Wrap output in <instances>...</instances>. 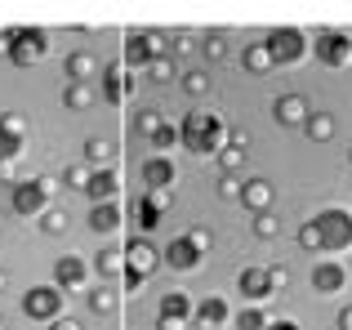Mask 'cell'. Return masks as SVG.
<instances>
[{
    "label": "cell",
    "mask_w": 352,
    "mask_h": 330,
    "mask_svg": "<svg viewBox=\"0 0 352 330\" xmlns=\"http://www.w3.org/2000/svg\"><path fill=\"white\" fill-rule=\"evenodd\" d=\"M228 322H232V308H228L223 295H206L192 313V330H223Z\"/></svg>",
    "instance_id": "obj_13"
},
{
    "label": "cell",
    "mask_w": 352,
    "mask_h": 330,
    "mask_svg": "<svg viewBox=\"0 0 352 330\" xmlns=\"http://www.w3.org/2000/svg\"><path fill=\"white\" fill-rule=\"evenodd\" d=\"M89 228L94 232H116L120 228V210H116V201H103V206H89Z\"/></svg>",
    "instance_id": "obj_26"
},
{
    "label": "cell",
    "mask_w": 352,
    "mask_h": 330,
    "mask_svg": "<svg viewBox=\"0 0 352 330\" xmlns=\"http://www.w3.org/2000/svg\"><path fill=\"white\" fill-rule=\"evenodd\" d=\"M63 183H67V188H76V192H85L89 170H85V165H67V170H63Z\"/></svg>",
    "instance_id": "obj_42"
},
{
    "label": "cell",
    "mask_w": 352,
    "mask_h": 330,
    "mask_svg": "<svg viewBox=\"0 0 352 330\" xmlns=\"http://www.w3.org/2000/svg\"><path fill=\"white\" fill-rule=\"evenodd\" d=\"M312 290H317V295H339V290H348V268L339 259H317V268H312Z\"/></svg>",
    "instance_id": "obj_15"
},
{
    "label": "cell",
    "mask_w": 352,
    "mask_h": 330,
    "mask_svg": "<svg viewBox=\"0 0 352 330\" xmlns=\"http://www.w3.org/2000/svg\"><path fill=\"white\" fill-rule=\"evenodd\" d=\"M85 304H89V313H94V317H112L116 308H120V295H116V290H107V286H98V290H89Z\"/></svg>",
    "instance_id": "obj_29"
},
{
    "label": "cell",
    "mask_w": 352,
    "mask_h": 330,
    "mask_svg": "<svg viewBox=\"0 0 352 330\" xmlns=\"http://www.w3.org/2000/svg\"><path fill=\"white\" fill-rule=\"evenodd\" d=\"M116 170H89V183H85V197L94 201V206H103V201H116Z\"/></svg>",
    "instance_id": "obj_21"
},
{
    "label": "cell",
    "mask_w": 352,
    "mask_h": 330,
    "mask_svg": "<svg viewBox=\"0 0 352 330\" xmlns=\"http://www.w3.org/2000/svg\"><path fill=\"white\" fill-rule=\"evenodd\" d=\"M245 157H250L245 148H236V143H228V148L219 152V170H223V174H236L241 165H245Z\"/></svg>",
    "instance_id": "obj_37"
},
{
    "label": "cell",
    "mask_w": 352,
    "mask_h": 330,
    "mask_svg": "<svg viewBox=\"0 0 352 330\" xmlns=\"http://www.w3.org/2000/svg\"><path fill=\"white\" fill-rule=\"evenodd\" d=\"M54 286H58L63 295L85 290L89 286V259L85 254H63V259H54Z\"/></svg>",
    "instance_id": "obj_9"
},
{
    "label": "cell",
    "mask_w": 352,
    "mask_h": 330,
    "mask_svg": "<svg viewBox=\"0 0 352 330\" xmlns=\"http://www.w3.org/2000/svg\"><path fill=\"white\" fill-rule=\"evenodd\" d=\"M5 290H9V272L0 268V295H5Z\"/></svg>",
    "instance_id": "obj_50"
},
{
    "label": "cell",
    "mask_w": 352,
    "mask_h": 330,
    "mask_svg": "<svg viewBox=\"0 0 352 330\" xmlns=\"http://www.w3.org/2000/svg\"><path fill=\"white\" fill-rule=\"evenodd\" d=\"M267 277H272V295L290 286V268H285V263H267Z\"/></svg>",
    "instance_id": "obj_43"
},
{
    "label": "cell",
    "mask_w": 352,
    "mask_h": 330,
    "mask_svg": "<svg viewBox=\"0 0 352 330\" xmlns=\"http://www.w3.org/2000/svg\"><path fill=\"white\" fill-rule=\"evenodd\" d=\"M18 170H14V161H0V188H18Z\"/></svg>",
    "instance_id": "obj_44"
},
{
    "label": "cell",
    "mask_w": 352,
    "mask_h": 330,
    "mask_svg": "<svg viewBox=\"0 0 352 330\" xmlns=\"http://www.w3.org/2000/svg\"><path fill=\"white\" fill-rule=\"evenodd\" d=\"M161 254H156L152 241H129L125 245V272H138V277H152L156 268H161Z\"/></svg>",
    "instance_id": "obj_17"
},
{
    "label": "cell",
    "mask_w": 352,
    "mask_h": 330,
    "mask_svg": "<svg viewBox=\"0 0 352 330\" xmlns=\"http://www.w3.org/2000/svg\"><path fill=\"white\" fill-rule=\"evenodd\" d=\"M63 72H67V80H98V58L89 50H72L67 54V63H63Z\"/></svg>",
    "instance_id": "obj_23"
},
{
    "label": "cell",
    "mask_w": 352,
    "mask_h": 330,
    "mask_svg": "<svg viewBox=\"0 0 352 330\" xmlns=\"http://www.w3.org/2000/svg\"><path fill=\"white\" fill-rule=\"evenodd\" d=\"M98 94H103V103H129V94H134V72L125 67V63H103V72H98Z\"/></svg>",
    "instance_id": "obj_6"
},
{
    "label": "cell",
    "mask_w": 352,
    "mask_h": 330,
    "mask_svg": "<svg viewBox=\"0 0 352 330\" xmlns=\"http://www.w3.org/2000/svg\"><path fill=\"white\" fill-rule=\"evenodd\" d=\"M147 143H152L161 157H170V148H179V125H170V116H165V125H161V130H156Z\"/></svg>",
    "instance_id": "obj_30"
},
{
    "label": "cell",
    "mask_w": 352,
    "mask_h": 330,
    "mask_svg": "<svg viewBox=\"0 0 352 330\" xmlns=\"http://www.w3.org/2000/svg\"><path fill=\"white\" fill-rule=\"evenodd\" d=\"M254 236H258V241H272V236H281V219H276L272 210L254 214Z\"/></svg>",
    "instance_id": "obj_35"
},
{
    "label": "cell",
    "mask_w": 352,
    "mask_h": 330,
    "mask_svg": "<svg viewBox=\"0 0 352 330\" xmlns=\"http://www.w3.org/2000/svg\"><path fill=\"white\" fill-rule=\"evenodd\" d=\"M0 330H9V326H5V317H0Z\"/></svg>",
    "instance_id": "obj_51"
},
{
    "label": "cell",
    "mask_w": 352,
    "mask_h": 330,
    "mask_svg": "<svg viewBox=\"0 0 352 330\" xmlns=\"http://www.w3.org/2000/svg\"><path fill=\"white\" fill-rule=\"evenodd\" d=\"M85 165H94V170H112L116 161V139H107V134H94V139H85Z\"/></svg>",
    "instance_id": "obj_22"
},
{
    "label": "cell",
    "mask_w": 352,
    "mask_h": 330,
    "mask_svg": "<svg viewBox=\"0 0 352 330\" xmlns=\"http://www.w3.org/2000/svg\"><path fill=\"white\" fill-rule=\"evenodd\" d=\"M241 188H245V183H241V174H223L214 192H219L223 201H241Z\"/></svg>",
    "instance_id": "obj_41"
},
{
    "label": "cell",
    "mask_w": 352,
    "mask_h": 330,
    "mask_svg": "<svg viewBox=\"0 0 352 330\" xmlns=\"http://www.w3.org/2000/svg\"><path fill=\"white\" fill-rule=\"evenodd\" d=\"M138 174H143V188H147V192H156V188H174V183H179V165H174L170 157H161V152H156V157H147Z\"/></svg>",
    "instance_id": "obj_16"
},
{
    "label": "cell",
    "mask_w": 352,
    "mask_h": 330,
    "mask_svg": "<svg viewBox=\"0 0 352 330\" xmlns=\"http://www.w3.org/2000/svg\"><path fill=\"white\" fill-rule=\"evenodd\" d=\"M272 322H267V313L258 304H250V308H241L236 313V330H267Z\"/></svg>",
    "instance_id": "obj_32"
},
{
    "label": "cell",
    "mask_w": 352,
    "mask_h": 330,
    "mask_svg": "<svg viewBox=\"0 0 352 330\" xmlns=\"http://www.w3.org/2000/svg\"><path fill=\"white\" fill-rule=\"evenodd\" d=\"M236 290H241V299H250V304H263V299L272 295V277H267L263 263H250V268L236 272Z\"/></svg>",
    "instance_id": "obj_14"
},
{
    "label": "cell",
    "mask_w": 352,
    "mask_h": 330,
    "mask_svg": "<svg viewBox=\"0 0 352 330\" xmlns=\"http://www.w3.org/2000/svg\"><path fill=\"white\" fill-rule=\"evenodd\" d=\"M348 161H352V148H348Z\"/></svg>",
    "instance_id": "obj_52"
},
{
    "label": "cell",
    "mask_w": 352,
    "mask_h": 330,
    "mask_svg": "<svg viewBox=\"0 0 352 330\" xmlns=\"http://www.w3.org/2000/svg\"><path fill=\"white\" fill-rule=\"evenodd\" d=\"M267 54H272L276 67H294V63H303V54L312 50L308 32L303 27H276V32H267Z\"/></svg>",
    "instance_id": "obj_3"
},
{
    "label": "cell",
    "mask_w": 352,
    "mask_h": 330,
    "mask_svg": "<svg viewBox=\"0 0 352 330\" xmlns=\"http://www.w3.org/2000/svg\"><path fill=\"white\" fill-rule=\"evenodd\" d=\"M36 183H41V188H45V197H58V192H63V179H58V174H41V179H36Z\"/></svg>",
    "instance_id": "obj_45"
},
{
    "label": "cell",
    "mask_w": 352,
    "mask_h": 330,
    "mask_svg": "<svg viewBox=\"0 0 352 330\" xmlns=\"http://www.w3.org/2000/svg\"><path fill=\"white\" fill-rule=\"evenodd\" d=\"M308 116H312V107H308V98L303 94H276L272 98V121L276 125H285V130H303L308 125Z\"/></svg>",
    "instance_id": "obj_12"
},
{
    "label": "cell",
    "mask_w": 352,
    "mask_h": 330,
    "mask_svg": "<svg viewBox=\"0 0 352 330\" xmlns=\"http://www.w3.org/2000/svg\"><path fill=\"white\" fill-rule=\"evenodd\" d=\"M335 326H339V330H352V304H344V308H339V317H335Z\"/></svg>",
    "instance_id": "obj_48"
},
{
    "label": "cell",
    "mask_w": 352,
    "mask_h": 330,
    "mask_svg": "<svg viewBox=\"0 0 352 330\" xmlns=\"http://www.w3.org/2000/svg\"><path fill=\"white\" fill-rule=\"evenodd\" d=\"M312 54H317L321 67L344 72V67H352V36H348V32H335V27H326V32L312 36Z\"/></svg>",
    "instance_id": "obj_4"
},
{
    "label": "cell",
    "mask_w": 352,
    "mask_h": 330,
    "mask_svg": "<svg viewBox=\"0 0 352 330\" xmlns=\"http://www.w3.org/2000/svg\"><path fill=\"white\" fill-rule=\"evenodd\" d=\"M299 245H303L308 254H326V241H321V228L312 223V219H308V223L299 228Z\"/></svg>",
    "instance_id": "obj_36"
},
{
    "label": "cell",
    "mask_w": 352,
    "mask_h": 330,
    "mask_svg": "<svg viewBox=\"0 0 352 330\" xmlns=\"http://www.w3.org/2000/svg\"><path fill=\"white\" fill-rule=\"evenodd\" d=\"M27 148V116L0 112V161H18Z\"/></svg>",
    "instance_id": "obj_11"
},
{
    "label": "cell",
    "mask_w": 352,
    "mask_h": 330,
    "mask_svg": "<svg viewBox=\"0 0 352 330\" xmlns=\"http://www.w3.org/2000/svg\"><path fill=\"white\" fill-rule=\"evenodd\" d=\"M179 143L192 152V157H219L228 148V121L219 112H206V107H192L179 121Z\"/></svg>",
    "instance_id": "obj_1"
},
{
    "label": "cell",
    "mask_w": 352,
    "mask_h": 330,
    "mask_svg": "<svg viewBox=\"0 0 352 330\" xmlns=\"http://www.w3.org/2000/svg\"><path fill=\"white\" fill-rule=\"evenodd\" d=\"M63 290L58 286H32L23 295V313L32 317V322H54V317H63Z\"/></svg>",
    "instance_id": "obj_7"
},
{
    "label": "cell",
    "mask_w": 352,
    "mask_h": 330,
    "mask_svg": "<svg viewBox=\"0 0 352 330\" xmlns=\"http://www.w3.org/2000/svg\"><path fill=\"white\" fill-rule=\"evenodd\" d=\"M267 330H299V322H290V317H281V322H272Z\"/></svg>",
    "instance_id": "obj_49"
},
{
    "label": "cell",
    "mask_w": 352,
    "mask_h": 330,
    "mask_svg": "<svg viewBox=\"0 0 352 330\" xmlns=\"http://www.w3.org/2000/svg\"><path fill=\"white\" fill-rule=\"evenodd\" d=\"M241 206L254 210V214H263V210L276 206V188L267 179H245V188H241Z\"/></svg>",
    "instance_id": "obj_20"
},
{
    "label": "cell",
    "mask_w": 352,
    "mask_h": 330,
    "mask_svg": "<svg viewBox=\"0 0 352 330\" xmlns=\"http://www.w3.org/2000/svg\"><path fill=\"white\" fill-rule=\"evenodd\" d=\"M312 223L321 228L326 254L352 250V210H344V206H326V210H317V214H312Z\"/></svg>",
    "instance_id": "obj_2"
},
{
    "label": "cell",
    "mask_w": 352,
    "mask_h": 330,
    "mask_svg": "<svg viewBox=\"0 0 352 330\" xmlns=\"http://www.w3.org/2000/svg\"><path fill=\"white\" fill-rule=\"evenodd\" d=\"M45 54H50V32L45 27H14V45H9L14 67H36Z\"/></svg>",
    "instance_id": "obj_5"
},
{
    "label": "cell",
    "mask_w": 352,
    "mask_h": 330,
    "mask_svg": "<svg viewBox=\"0 0 352 330\" xmlns=\"http://www.w3.org/2000/svg\"><path fill=\"white\" fill-rule=\"evenodd\" d=\"M94 272L98 277H120V272H125V250H116V245L98 250L94 254Z\"/></svg>",
    "instance_id": "obj_28"
},
{
    "label": "cell",
    "mask_w": 352,
    "mask_h": 330,
    "mask_svg": "<svg viewBox=\"0 0 352 330\" xmlns=\"http://www.w3.org/2000/svg\"><path fill=\"white\" fill-rule=\"evenodd\" d=\"M192 313H197L192 299L183 290H170V295H161V308H156V330H188Z\"/></svg>",
    "instance_id": "obj_10"
},
{
    "label": "cell",
    "mask_w": 352,
    "mask_h": 330,
    "mask_svg": "<svg viewBox=\"0 0 352 330\" xmlns=\"http://www.w3.org/2000/svg\"><path fill=\"white\" fill-rule=\"evenodd\" d=\"M241 67H245L250 76H267V72H276V63H272V54H267V45L258 41V45H245V50H241Z\"/></svg>",
    "instance_id": "obj_24"
},
{
    "label": "cell",
    "mask_w": 352,
    "mask_h": 330,
    "mask_svg": "<svg viewBox=\"0 0 352 330\" xmlns=\"http://www.w3.org/2000/svg\"><path fill=\"white\" fill-rule=\"evenodd\" d=\"M9 210L23 219H41L50 210V197H45V188L36 179H23L18 188H9Z\"/></svg>",
    "instance_id": "obj_8"
},
{
    "label": "cell",
    "mask_w": 352,
    "mask_h": 330,
    "mask_svg": "<svg viewBox=\"0 0 352 330\" xmlns=\"http://www.w3.org/2000/svg\"><path fill=\"white\" fill-rule=\"evenodd\" d=\"M179 89L188 98H206L210 89H214V76H210L206 67H192V72H183V76H179Z\"/></svg>",
    "instance_id": "obj_25"
},
{
    "label": "cell",
    "mask_w": 352,
    "mask_h": 330,
    "mask_svg": "<svg viewBox=\"0 0 352 330\" xmlns=\"http://www.w3.org/2000/svg\"><path fill=\"white\" fill-rule=\"evenodd\" d=\"M161 125H165V112H156V107H143V112L134 116V130L143 134V139H152V134L161 130Z\"/></svg>",
    "instance_id": "obj_33"
},
{
    "label": "cell",
    "mask_w": 352,
    "mask_h": 330,
    "mask_svg": "<svg viewBox=\"0 0 352 330\" xmlns=\"http://www.w3.org/2000/svg\"><path fill=\"white\" fill-rule=\"evenodd\" d=\"M41 232H50V236H63V232H67V210L50 206V210L41 214Z\"/></svg>",
    "instance_id": "obj_34"
},
{
    "label": "cell",
    "mask_w": 352,
    "mask_h": 330,
    "mask_svg": "<svg viewBox=\"0 0 352 330\" xmlns=\"http://www.w3.org/2000/svg\"><path fill=\"white\" fill-rule=\"evenodd\" d=\"M134 219H138V228H143V232H156V228L165 223V210H156L152 201L143 197V201H138V214H134Z\"/></svg>",
    "instance_id": "obj_31"
},
{
    "label": "cell",
    "mask_w": 352,
    "mask_h": 330,
    "mask_svg": "<svg viewBox=\"0 0 352 330\" xmlns=\"http://www.w3.org/2000/svg\"><path fill=\"white\" fill-rule=\"evenodd\" d=\"M183 236H188V241L197 245L201 254H210V245H214V232H210L206 223H192V228H188V232H183Z\"/></svg>",
    "instance_id": "obj_40"
},
{
    "label": "cell",
    "mask_w": 352,
    "mask_h": 330,
    "mask_svg": "<svg viewBox=\"0 0 352 330\" xmlns=\"http://www.w3.org/2000/svg\"><path fill=\"white\" fill-rule=\"evenodd\" d=\"M335 130H339V125H335V116H330V112H312L308 125H303V134H308L312 143H330V139H335Z\"/></svg>",
    "instance_id": "obj_27"
},
{
    "label": "cell",
    "mask_w": 352,
    "mask_h": 330,
    "mask_svg": "<svg viewBox=\"0 0 352 330\" xmlns=\"http://www.w3.org/2000/svg\"><path fill=\"white\" fill-rule=\"evenodd\" d=\"M201 54H206L210 63H219V58L228 54V36H223V32H210L206 41H201Z\"/></svg>",
    "instance_id": "obj_38"
},
{
    "label": "cell",
    "mask_w": 352,
    "mask_h": 330,
    "mask_svg": "<svg viewBox=\"0 0 352 330\" xmlns=\"http://www.w3.org/2000/svg\"><path fill=\"white\" fill-rule=\"evenodd\" d=\"M143 76L152 80V85H170V80H174V58H156L152 67L143 72Z\"/></svg>",
    "instance_id": "obj_39"
},
{
    "label": "cell",
    "mask_w": 352,
    "mask_h": 330,
    "mask_svg": "<svg viewBox=\"0 0 352 330\" xmlns=\"http://www.w3.org/2000/svg\"><path fill=\"white\" fill-rule=\"evenodd\" d=\"M50 330H80V322H76V317H54Z\"/></svg>",
    "instance_id": "obj_47"
},
{
    "label": "cell",
    "mask_w": 352,
    "mask_h": 330,
    "mask_svg": "<svg viewBox=\"0 0 352 330\" xmlns=\"http://www.w3.org/2000/svg\"><path fill=\"white\" fill-rule=\"evenodd\" d=\"M98 80H67V85H63V107H67V112H89V107L98 103Z\"/></svg>",
    "instance_id": "obj_19"
},
{
    "label": "cell",
    "mask_w": 352,
    "mask_h": 330,
    "mask_svg": "<svg viewBox=\"0 0 352 330\" xmlns=\"http://www.w3.org/2000/svg\"><path fill=\"white\" fill-rule=\"evenodd\" d=\"M165 263H170L174 272H192V268H201V259L206 254L197 250V245L188 241V236H170V245H165V254H161Z\"/></svg>",
    "instance_id": "obj_18"
},
{
    "label": "cell",
    "mask_w": 352,
    "mask_h": 330,
    "mask_svg": "<svg viewBox=\"0 0 352 330\" xmlns=\"http://www.w3.org/2000/svg\"><path fill=\"white\" fill-rule=\"evenodd\" d=\"M9 45H14V27H0V58H9Z\"/></svg>",
    "instance_id": "obj_46"
}]
</instances>
